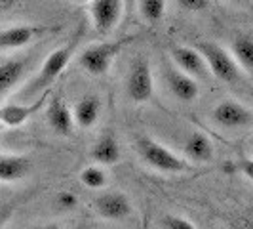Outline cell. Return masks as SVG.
Masks as SVG:
<instances>
[{
    "mask_svg": "<svg viewBox=\"0 0 253 229\" xmlns=\"http://www.w3.org/2000/svg\"><path fill=\"white\" fill-rule=\"evenodd\" d=\"M75 50L76 40H71L65 46H59L53 52H50V56L44 59V63L40 65L37 75L31 80H27L25 84L15 92V100L17 102H33V100L40 98L42 94L51 92V84L61 76V73L67 69V65L71 63Z\"/></svg>",
    "mask_w": 253,
    "mask_h": 229,
    "instance_id": "6da1fadb",
    "label": "cell"
},
{
    "mask_svg": "<svg viewBox=\"0 0 253 229\" xmlns=\"http://www.w3.org/2000/svg\"><path fill=\"white\" fill-rule=\"evenodd\" d=\"M133 147L139 155L141 163L160 174H187L192 170V165L183 155L166 147L164 143L156 141L151 136H137Z\"/></svg>",
    "mask_w": 253,
    "mask_h": 229,
    "instance_id": "7a4b0ae2",
    "label": "cell"
},
{
    "mask_svg": "<svg viewBox=\"0 0 253 229\" xmlns=\"http://www.w3.org/2000/svg\"><path fill=\"white\" fill-rule=\"evenodd\" d=\"M194 48L204 56L211 76H215L217 80L230 84V86L240 84L244 78V71L236 61V57L232 56V52H228L227 48H223L221 44L211 42V40H198Z\"/></svg>",
    "mask_w": 253,
    "mask_h": 229,
    "instance_id": "3957f363",
    "label": "cell"
},
{
    "mask_svg": "<svg viewBox=\"0 0 253 229\" xmlns=\"http://www.w3.org/2000/svg\"><path fill=\"white\" fill-rule=\"evenodd\" d=\"M135 37H122L118 40H105V42H95L89 44L78 54L76 61L82 71H86L91 76H103L109 73L113 67L114 59L120 52L126 48Z\"/></svg>",
    "mask_w": 253,
    "mask_h": 229,
    "instance_id": "277c9868",
    "label": "cell"
},
{
    "mask_svg": "<svg viewBox=\"0 0 253 229\" xmlns=\"http://www.w3.org/2000/svg\"><path fill=\"white\" fill-rule=\"evenodd\" d=\"M126 96L133 103H147L154 96V76L151 61L145 56H137L126 76Z\"/></svg>",
    "mask_w": 253,
    "mask_h": 229,
    "instance_id": "5b68a950",
    "label": "cell"
},
{
    "mask_svg": "<svg viewBox=\"0 0 253 229\" xmlns=\"http://www.w3.org/2000/svg\"><path fill=\"white\" fill-rule=\"evenodd\" d=\"M210 120L221 130H246L253 126V111L248 105L228 98L211 109Z\"/></svg>",
    "mask_w": 253,
    "mask_h": 229,
    "instance_id": "8992f818",
    "label": "cell"
},
{
    "mask_svg": "<svg viewBox=\"0 0 253 229\" xmlns=\"http://www.w3.org/2000/svg\"><path fill=\"white\" fill-rule=\"evenodd\" d=\"M88 15L99 35H111L126 15L124 0H89Z\"/></svg>",
    "mask_w": 253,
    "mask_h": 229,
    "instance_id": "52a82bcc",
    "label": "cell"
},
{
    "mask_svg": "<svg viewBox=\"0 0 253 229\" xmlns=\"http://www.w3.org/2000/svg\"><path fill=\"white\" fill-rule=\"evenodd\" d=\"M93 208L107 222H124L133 214V204L122 191H103L95 197Z\"/></svg>",
    "mask_w": 253,
    "mask_h": 229,
    "instance_id": "ba28073f",
    "label": "cell"
},
{
    "mask_svg": "<svg viewBox=\"0 0 253 229\" xmlns=\"http://www.w3.org/2000/svg\"><path fill=\"white\" fill-rule=\"evenodd\" d=\"M169 59L185 75L192 76L198 82H204V80L211 78L210 67L206 63L204 56L194 46H173L169 50Z\"/></svg>",
    "mask_w": 253,
    "mask_h": 229,
    "instance_id": "9c48e42d",
    "label": "cell"
},
{
    "mask_svg": "<svg viewBox=\"0 0 253 229\" xmlns=\"http://www.w3.org/2000/svg\"><path fill=\"white\" fill-rule=\"evenodd\" d=\"M35 56H12L0 59V98L15 90L29 75Z\"/></svg>",
    "mask_w": 253,
    "mask_h": 229,
    "instance_id": "30bf717a",
    "label": "cell"
},
{
    "mask_svg": "<svg viewBox=\"0 0 253 229\" xmlns=\"http://www.w3.org/2000/svg\"><path fill=\"white\" fill-rule=\"evenodd\" d=\"M162 76L166 80V86L169 90V94L183 103H192L200 96V84L198 80H194L192 76L185 75L181 69H177L171 61L164 63L162 67Z\"/></svg>",
    "mask_w": 253,
    "mask_h": 229,
    "instance_id": "8fae6325",
    "label": "cell"
},
{
    "mask_svg": "<svg viewBox=\"0 0 253 229\" xmlns=\"http://www.w3.org/2000/svg\"><path fill=\"white\" fill-rule=\"evenodd\" d=\"M51 98V92L42 94L40 98L33 102H10L0 107V124L8 128H17L25 124L27 120L37 114L42 107L48 105V100Z\"/></svg>",
    "mask_w": 253,
    "mask_h": 229,
    "instance_id": "7c38bea8",
    "label": "cell"
},
{
    "mask_svg": "<svg viewBox=\"0 0 253 229\" xmlns=\"http://www.w3.org/2000/svg\"><path fill=\"white\" fill-rule=\"evenodd\" d=\"M181 151L190 165H208L215 157L213 141L210 140L208 134H204L202 130H190L183 138Z\"/></svg>",
    "mask_w": 253,
    "mask_h": 229,
    "instance_id": "4fadbf2b",
    "label": "cell"
},
{
    "mask_svg": "<svg viewBox=\"0 0 253 229\" xmlns=\"http://www.w3.org/2000/svg\"><path fill=\"white\" fill-rule=\"evenodd\" d=\"M50 29L42 25H13L8 29H0V52H10L25 48L31 42L44 37Z\"/></svg>",
    "mask_w": 253,
    "mask_h": 229,
    "instance_id": "5bb4252c",
    "label": "cell"
},
{
    "mask_svg": "<svg viewBox=\"0 0 253 229\" xmlns=\"http://www.w3.org/2000/svg\"><path fill=\"white\" fill-rule=\"evenodd\" d=\"M46 122L53 134L57 136H71L75 130V116L73 111L69 109V105L65 103L63 98H50L46 105Z\"/></svg>",
    "mask_w": 253,
    "mask_h": 229,
    "instance_id": "9a60e30c",
    "label": "cell"
},
{
    "mask_svg": "<svg viewBox=\"0 0 253 229\" xmlns=\"http://www.w3.org/2000/svg\"><path fill=\"white\" fill-rule=\"evenodd\" d=\"M89 159L93 161V165L105 166V168L120 163L122 149H120V143L111 130L103 132L101 136L93 141V145L89 149Z\"/></svg>",
    "mask_w": 253,
    "mask_h": 229,
    "instance_id": "2e32d148",
    "label": "cell"
},
{
    "mask_svg": "<svg viewBox=\"0 0 253 229\" xmlns=\"http://www.w3.org/2000/svg\"><path fill=\"white\" fill-rule=\"evenodd\" d=\"M33 161L19 153H0V183H15L29 176Z\"/></svg>",
    "mask_w": 253,
    "mask_h": 229,
    "instance_id": "e0dca14e",
    "label": "cell"
},
{
    "mask_svg": "<svg viewBox=\"0 0 253 229\" xmlns=\"http://www.w3.org/2000/svg\"><path fill=\"white\" fill-rule=\"evenodd\" d=\"M103 103L101 98L95 94H86L76 102L75 109H73V116H75V124L82 130H89L97 124L99 116H101Z\"/></svg>",
    "mask_w": 253,
    "mask_h": 229,
    "instance_id": "ac0fdd59",
    "label": "cell"
},
{
    "mask_svg": "<svg viewBox=\"0 0 253 229\" xmlns=\"http://www.w3.org/2000/svg\"><path fill=\"white\" fill-rule=\"evenodd\" d=\"M230 52L236 57L238 65L242 67L244 73L253 78V35L252 33H240L232 38Z\"/></svg>",
    "mask_w": 253,
    "mask_h": 229,
    "instance_id": "d6986e66",
    "label": "cell"
},
{
    "mask_svg": "<svg viewBox=\"0 0 253 229\" xmlns=\"http://www.w3.org/2000/svg\"><path fill=\"white\" fill-rule=\"evenodd\" d=\"M78 178H80V183H82L84 187L93 189V191L105 189V187H107V183H109V174H107L105 166H99V165L84 166V168L80 170Z\"/></svg>",
    "mask_w": 253,
    "mask_h": 229,
    "instance_id": "ffe728a7",
    "label": "cell"
},
{
    "mask_svg": "<svg viewBox=\"0 0 253 229\" xmlns=\"http://www.w3.org/2000/svg\"><path fill=\"white\" fill-rule=\"evenodd\" d=\"M166 4L168 0H137V12L141 19L147 23H158L162 21L166 13Z\"/></svg>",
    "mask_w": 253,
    "mask_h": 229,
    "instance_id": "44dd1931",
    "label": "cell"
},
{
    "mask_svg": "<svg viewBox=\"0 0 253 229\" xmlns=\"http://www.w3.org/2000/svg\"><path fill=\"white\" fill-rule=\"evenodd\" d=\"M162 229H196V226L179 214H168L162 218Z\"/></svg>",
    "mask_w": 253,
    "mask_h": 229,
    "instance_id": "7402d4cb",
    "label": "cell"
},
{
    "mask_svg": "<svg viewBox=\"0 0 253 229\" xmlns=\"http://www.w3.org/2000/svg\"><path fill=\"white\" fill-rule=\"evenodd\" d=\"M230 229H253V206L246 208L238 216L232 220Z\"/></svg>",
    "mask_w": 253,
    "mask_h": 229,
    "instance_id": "603a6c76",
    "label": "cell"
},
{
    "mask_svg": "<svg viewBox=\"0 0 253 229\" xmlns=\"http://www.w3.org/2000/svg\"><path fill=\"white\" fill-rule=\"evenodd\" d=\"M55 203H57V206L61 210H73L78 204V199H76L75 193H71V191H61V193H57Z\"/></svg>",
    "mask_w": 253,
    "mask_h": 229,
    "instance_id": "cb8c5ba5",
    "label": "cell"
},
{
    "mask_svg": "<svg viewBox=\"0 0 253 229\" xmlns=\"http://www.w3.org/2000/svg\"><path fill=\"white\" fill-rule=\"evenodd\" d=\"M211 0H177V4L187 12H204L210 8Z\"/></svg>",
    "mask_w": 253,
    "mask_h": 229,
    "instance_id": "d4e9b609",
    "label": "cell"
},
{
    "mask_svg": "<svg viewBox=\"0 0 253 229\" xmlns=\"http://www.w3.org/2000/svg\"><path fill=\"white\" fill-rule=\"evenodd\" d=\"M15 214V203H4L0 204V229H6L10 220Z\"/></svg>",
    "mask_w": 253,
    "mask_h": 229,
    "instance_id": "484cf974",
    "label": "cell"
},
{
    "mask_svg": "<svg viewBox=\"0 0 253 229\" xmlns=\"http://www.w3.org/2000/svg\"><path fill=\"white\" fill-rule=\"evenodd\" d=\"M238 170H240L242 176H246L250 181H253V159H242L238 163Z\"/></svg>",
    "mask_w": 253,
    "mask_h": 229,
    "instance_id": "4316f807",
    "label": "cell"
},
{
    "mask_svg": "<svg viewBox=\"0 0 253 229\" xmlns=\"http://www.w3.org/2000/svg\"><path fill=\"white\" fill-rule=\"evenodd\" d=\"M124 6H126V15L135 10V6H137V0H124Z\"/></svg>",
    "mask_w": 253,
    "mask_h": 229,
    "instance_id": "83f0119b",
    "label": "cell"
},
{
    "mask_svg": "<svg viewBox=\"0 0 253 229\" xmlns=\"http://www.w3.org/2000/svg\"><path fill=\"white\" fill-rule=\"evenodd\" d=\"M37 229H67L61 224H44V226H38Z\"/></svg>",
    "mask_w": 253,
    "mask_h": 229,
    "instance_id": "f1b7e54d",
    "label": "cell"
},
{
    "mask_svg": "<svg viewBox=\"0 0 253 229\" xmlns=\"http://www.w3.org/2000/svg\"><path fill=\"white\" fill-rule=\"evenodd\" d=\"M10 4H12V0H0V12H2V10H8Z\"/></svg>",
    "mask_w": 253,
    "mask_h": 229,
    "instance_id": "f546056e",
    "label": "cell"
},
{
    "mask_svg": "<svg viewBox=\"0 0 253 229\" xmlns=\"http://www.w3.org/2000/svg\"><path fill=\"white\" fill-rule=\"evenodd\" d=\"M73 2H76V4H88L89 0H73Z\"/></svg>",
    "mask_w": 253,
    "mask_h": 229,
    "instance_id": "4dcf8cb0",
    "label": "cell"
},
{
    "mask_svg": "<svg viewBox=\"0 0 253 229\" xmlns=\"http://www.w3.org/2000/svg\"><path fill=\"white\" fill-rule=\"evenodd\" d=\"M228 2H242V0H228Z\"/></svg>",
    "mask_w": 253,
    "mask_h": 229,
    "instance_id": "1f68e13d",
    "label": "cell"
},
{
    "mask_svg": "<svg viewBox=\"0 0 253 229\" xmlns=\"http://www.w3.org/2000/svg\"><path fill=\"white\" fill-rule=\"evenodd\" d=\"M2 128H4V126H2V124H0V134H2Z\"/></svg>",
    "mask_w": 253,
    "mask_h": 229,
    "instance_id": "d6a6232c",
    "label": "cell"
},
{
    "mask_svg": "<svg viewBox=\"0 0 253 229\" xmlns=\"http://www.w3.org/2000/svg\"><path fill=\"white\" fill-rule=\"evenodd\" d=\"M252 151H253V141H252Z\"/></svg>",
    "mask_w": 253,
    "mask_h": 229,
    "instance_id": "836d02e7",
    "label": "cell"
}]
</instances>
